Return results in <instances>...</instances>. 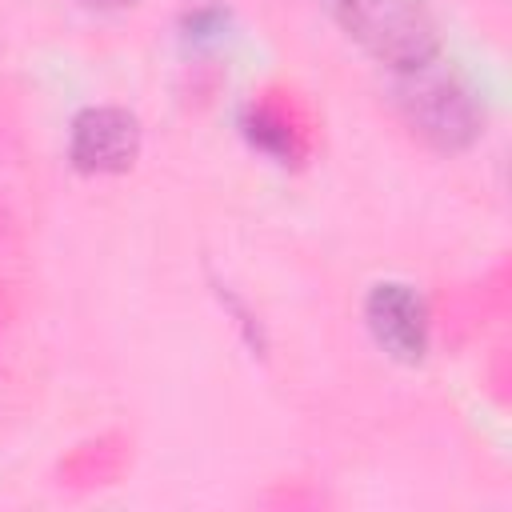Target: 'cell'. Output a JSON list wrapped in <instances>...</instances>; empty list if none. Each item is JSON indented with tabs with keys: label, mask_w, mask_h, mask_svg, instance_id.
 <instances>
[{
	"label": "cell",
	"mask_w": 512,
	"mask_h": 512,
	"mask_svg": "<svg viewBox=\"0 0 512 512\" xmlns=\"http://www.w3.org/2000/svg\"><path fill=\"white\" fill-rule=\"evenodd\" d=\"M340 32L396 76L440 60V20L428 0H336Z\"/></svg>",
	"instance_id": "1"
},
{
	"label": "cell",
	"mask_w": 512,
	"mask_h": 512,
	"mask_svg": "<svg viewBox=\"0 0 512 512\" xmlns=\"http://www.w3.org/2000/svg\"><path fill=\"white\" fill-rule=\"evenodd\" d=\"M396 104L404 124L436 152H464L484 132L476 96L456 76H436L432 64L400 76Z\"/></svg>",
	"instance_id": "2"
},
{
	"label": "cell",
	"mask_w": 512,
	"mask_h": 512,
	"mask_svg": "<svg viewBox=\"0 0 512 512\" xmlns=\"http://www.w3.org/2000/svg\"><path fill=\"white\" fill-rule=\"evenodd\" d=\"M140 116L120 104H88L68 128V164L80 176H120L140 160Z\"/></svg>",
	"instance_id": "3"
},
{
	"label": "cell",
	"mask_w": 512,
	"mask_h": 512,
	"mask_svg": "<svg viewBox=\"0 0 512 512\" xmlns=\"http://www.w3.org/2000/svg\"><path fill=\"white\" fill-rule=\"evenodd\" d=\"M364 328L376 348L396 364H420L432 344L424 296L404 280H376L364 296Z\"/></svg>",
	"instance_id": "4"
},
{
	"label": "cell",
	"mask_w": 512,
	"mask_h": 512,
	"mask_svg": "<svg viewBox=\"0 0 512 512\" xmlns=\"http://www.w3.org/2000/svg\"><path fill=\"white\" fill-rule=\"evenodd\" d=\"M180 28H184V40H192V44L220 40V36H224V28H228V12H224V8H216V4H208V8L188 12Z\"/></svg>",
	"instance_id": "5"
},
{
	"label": "cell",
	"mask_w": 512,
	"mask_h": 512,
	"mask_svg": "<svg viewBox=\"0 0 512 512\" xmlns=\"http://www.w3.org/2000/svg\"><path fill=\"white\" fill-rule=\"evenodd\" d=\"M84 4H92V8H132L140 0H84Z\"/></svg>",
	"instance_id": "6"
}]
</instances>
